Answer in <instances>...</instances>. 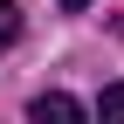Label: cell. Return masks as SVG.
Here are the masks:
<instances>
[{
    "mask_svg": "<svg viewBox=\"0 0 124 124\" xmlns=\"http://www.w3.org/2000/svg\"><path fill=\"white\" fill-rule=\"evenodd\" d=\"M28 117H35V124H76V117H83V103L62 97V90H41V97L28 103Z\"/></svg>",
    "mask_w": 124,
    "mask_h": 124,
    "instance_id": "1",
    "label": "cell"
},
{
    "mask_svg": "<svg viewBox=\"0 0 124 124\" xmlns=\"http://www.w3.org/2000/svg\"><path fill=\"white\" fill-rule=\"evenodd\" d=\"M97 117H103V124H124V83H110V90L97 97Z\"/></svg>",
    "mask_w": 124,
    "mask_h": 124,
    "instance_id": "2",
    "label": "cell"
},
{
    "mask_svg": "<svg viewBox=\"0 0 124 124\" xmlns=\"http://www.w3.org/2000/svg\"><path fill=\"white\" fill-rule=\"evenodd\" d=\"M21 41V14H14V0H0V48H14Z\"/></svg>",
    "mask_w": 124,
    "mask_h": 124,
    "instance_id": "3",
    "label": "cell"
},
{
    "mask_svg": "<svg viewBox=\"0 0 124 124\" xmlns=\"http://www.w3.org/2000/svg\"><path fill=\"white\" fill-rule=\"evenodd\" d=\"M62 7H90V0H62Z\"/></svg>",
    "mask_w": 124,
    "mask_h": 124,
    "instance_id": "4",
    "label": "cell"
}]
</instances>
